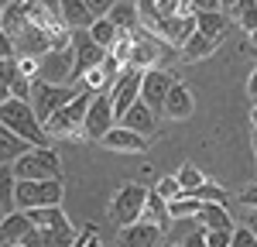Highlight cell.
Listing matches in <instances>:
<instances>
[{"label":"cell","instance_id":"obj_1","mask_svg":"<svg viewBox=\"0 0 257 247\" xmlns=\"http://www.w3.org/2000/svg\"><path fill=\"white\" fill-rule=\"evenodd\" d=\"M0 124L7 127V131H14L21 141H28L31 148H48V134H45V127L38 124L35 117V110H31V103L28 100H4L0 103Z\"/></svg>","mask_w":257,"mask_h":247},{"label":"cell","instance_id":"obj_2","mask_svg":"<svg viewBox=\"0 0 257 247\" xmlns=\"http://www.w3.org/2000/svg\"><path fill=\"white\" fill-rule=\"evenodd\" d=\"M89 100H93V93L86 89V93H76L72 100L65 103V106H59L48 120L41 124L45 127V134L55 141H82V120H86V106H89Z\"/></svg>","mask_w":257,"mask_h":247},{"label":"cell","instance_id":"obj_3","mask_svg":"<svg viewBox=\"0 0 257 247\" xmlns=\"http://www.w3.org/2000/svg\"><path fill=\"white\" fill-rule=\"evenodd\" d=\"M28 220L38 233L41 247H69L72 244V223L69 216L62 213V206H38V209H28Z\"/></svg>","mask_w":257,"mask_h":247},{"label":"cell","instance_id":"obj_4","mask_svg":"<svg viewBox=\"0 0 257 247\" xmlns=\"http://www.w3.org/2000/svg\"><path fill=\"white\" fill-rule=\"evenodd\" d=\"M62 179H18L14 182V206L38 209V206H62Z\"/></svg>","mask_w":257,"mask_h":247},{"label":"cell","instance_id":"obj_5","mask_svg":"<svg viewBox=\"0 0 257 247\" xmlns=\"http://www.w3.org/2000/svg\"><path fill=\"white\" fill-rule=\"evenodd\" d=\"M14 179H62V158L52 148H28L11 165Z\"/></svg>","mask_w":257,"mask_h":247},{"label":"cell","instance_id":"obj_6","mask_svg":"<svg viewBox=\"0 0 257 247\" xmlns=\"http://www.w3.org/2000/svg\"><path fill=\"white\" fill-rule=\"evenodd\" d=\"M76 96V89L72 86H62V82H45V79H31V96H28V103H31V110H35V117H38V124H45L59 106H65V103Z\"/></svg>","mask_w":257,"mask_h":247},{"label":"cell","instance_id":"obj_7","mask_svg":"<svg viewBox=\"0 0 257 247\" xmlns=\"http://www.w3.org/2000/svg\"><path fill=\"white\" fill-rule=\"evenodd\" d=\"M161 59H175L172 48L161 38H155L151 31L134 28V31H131V65H138V69H155Z\"/></svg>","mask_w":257,"mask_h":247},{"label":"cell","instance_id":"obj_8","mask_svg":"<svg viewBox=\"0 0 257 247\" xmlns=\"http://www.w3.org/2000/svg\"><path fill=\"white\" fill-rule=\"evenodd\" d=\"M144 199H148V189L138 185V182H127L113 196V203H110V220L117 226H127V223H134V220H141Z\"/></svg>","mask_w":257,"mask_h":247},{"label":"cell","instance_id":"obj_9","mask_svg":"<svg viewBox=\"0 0 257 247\" xmlns=\"http://www.w3.org/2000/svg\"><path fill=\"white\" fill-rule=\"evenodd\" d=\"M106 96H110V106H113V117L120 120V117L127 113V106L138 103V96H141V69L138 65H123L117 82L110 86Z\"/></svg>","mask_w":257,"mask_h":247},{"label":"cell","instance_id":"obj_10","mask_svg":"<svg viewBox=\"0 0 257 247\" xmlns=\"http://www.w3.org/2000/svg\"><path fill=\"white\" fill-rule=\"evenodd\" d=\"M113 124H117V117H113L110 96L106 93H93V100L86 106V120H82V138L86 141H99Z\"/></svg>","mask_w":257,"mask_h":247},{"label":"cell","instance_id":"obj_11","mask_svg":"<svg viewBox=\"0 0 257 247\" xmlns=\"http://www.w3.org/2000/svg\"><path fill=\"white\" fill-rule=\"evenodd\" d=\"M172 82L175 76L172 72H165V69H141V103H148L155 113H161V106H165V96H168V89H172Z\"/></svg>","mask_w":257,"mask_h":247},{"label":"cell","instance_id":"obj_12","mask_svg":"<svg viewBox=\"0 0 257 247\" xmlns=\"http://www.w3.org/2000/svg\"><path fill=\"white\" fill-rule=\"evenodd\" d=\"M72 52H76L72 79H82V72L96 69L99 62H103V55H106V48H99L96 41L86 35V28H76V31H72Z\"/></svg>","mask_w":257,"mask_h":247},{"label":"cell","instance_id":"obj_13","mask_svg":"<svg viewBox=\"0 0 257 247\" xmlns=\"http://www.w3.org/2000/svg\"><path fill=\"white\" fill-rule=\"evenodd\" d=\"M192 31H196V18L192 14H175V18H161L151 35L161 38L168 48H182L185 41L192 38Z\"/></svg>","mask_w":257,"mask_h":247},{"label":"cell","instance_id":"obj_14","mask_svg":"<svg viewBox=\"0 0 257 247\" xmlns=\"http://www.w3.org/2000/svg\"><path fill=\"white\" fill-rule=\"evenodd\" d=\"M72 65H76V52H72V45H65V48H52V52H45V59H41V76H38V79H45V82H65V79H72Z\"/></svg>","mask_w":257,"mask_h":247},{"label":"cell","instance_id":"obj_15","mask_svg":"<svg viewBox=\"0 0 257 247\" xmlns=\"http://www.w3.org/2000/svg\"><path fill=\"white\" fill-rule=\"evenodd\" d=\"M148 141H151V138H144V134L131 131V127H123V124H113V127L99 138L103 148H110V151H127V155H141V151H148Z\"/></svg>","mask_w":257,"mask_h":247},{"label":"cell","instance_id":"obj_16","mask_svg":"<svg viewBox=\"0 0 257 247\" xmlns=\"http://www.w3.org/2000/svg\"><path fill=\"white\" fill-rule=\"evenodd\" d=\"M192 110H196V96H192V89H189L185 82H172L161 113L172 117V120H185V117H192Z\"/></svg>","mask_w":257,"mask_h":247},{"label":"cell","instance_id":"obj_17","mask_svg":"<svg viewBox=\"0 0 257 247\" xmlns=\"http://www.w3.org/2000/svg\"><path fill=\"white\" fill-rule=\"evenodd\" d=\"M120 247H158L161 240V230L148 220H134V223L120 226Z\"/></svg>","mask_w":257,"mask_h":247},{"label":"cell","instance_id":"obj_18","mask_svg":"<svg viewBox=\"0 0 257 247\" xmlns=\"http://www.w3.org/2000/svg\"><path fill=\"white\" fill-rule=\"evenodd\" d=\"M117 124H123V127H131V131H138V134H144V138H151L155 131H158V113L148 106V103H131L127 106V113L120 117Z\"/></svg>","mask_w":257,"mask_h":247},{"label":"cell","instance_id":"obj_19","mask_svg":"<svg viewBox=\"0 0 257 247\" xmlns=\"http://www.w3.org/2000/svg\"><path fill=\"white\" fill-rule=\"evenodd\" d=\"M31 230H35V226H31V220H28L24 209L4 213V220H0V240H4V244H21Z\"/></svg>","mask_w":257,"mask_h":247},{"label":"cell","instance_id":"obj_20","mask_svg":"<svg viewBox=\"0 0 257 247\" xmlns=\"http://www.w3.org/2000/svg\"><path fill=\"white\" fill-rule=\"evenodd\" d=\"M59 21L76 31V28H89L96 21V14L86 7V0H59Z\"/></svg>","mask_w":257,"mask_h":247},{"label":"cell","instance_id":"obj_21","mask_svg":"<svg viewBox=\"0 0 257 247\" xmlns=\"http://www.w3.org/2000/svg\"><path fill=\"white\" fill-rule=\"evenodd\" d=\"M141 220H148V223H155L165 233L168 226H172V216H168V203L161 199L155 189H148V199H144V209H141Z\"/></svg>","mask_w":257,"mask_h":247},{"label":"cell","instance_id":"obj_22","mask_svg":"<svg viewBox=\"0 0 257 247\" xmlns=\"http://www.w3.org/2000/svg\"><path fill=\"white\" fill-rule=\"evenodd\" d=\"M192 220H199L202 230L233 226V223H230V213H226V206H223V203H199V209H196V216H192Z\"/></svg>","mask_w":257,"mask_h":247},{"label":"cell","instance_id":"obj_23","mask_svg":"<svg viewBox=\"0 0 257 247\" xmlns=\"http://www.w3.org/2000/svg\"><path fill=\"white\" fill-rule=\"evenodd\" d=\"M192 18H196V31H199V35H206V38H216V41H223L226 28H230V18H226L223 11H209V14H192Z\"/></svg>","mask_w":257,"mask_h":247},{"label":"cell","instance_id":"obj_24","mask_svg":"<svg viewBox=\"0 0 257 247\" xmlns=\"http://www.w3.org/2000/svg\"><path fill=\"white\" fill-rule=\"evenodd\" d=\"M216 38H206V35H199V31H192V38L185 41L182 48H178V59L182 62H196V59H206V55H213L216 52Z\"/></svg>","mask_w":257,"mask_h":247},{"label":"cell","instance_id":"obj_25","mask_svg":"<svg viewBox=\"0 0 257 247\" xmlns=\"http://www.w3.org/2000/svg\"><path fill=\"white\" fill-rule=\"evenodd\" d=\"M106 18L117 24L120 31H134V28H141V18H138V4L134 0H117L110 11H106Z\"/></svg>","mask_w":257,"mask_h":247},{"label":"cell","instance_id":"obj_26","mask_svg":"<svg viewBox=\"0 0 257 247\" xmlns=\"http://www.w3.org/2000/svg\"><path fill=\"white\" fill-rule=\"evenodd\" d=\"M31 144L28 141H21L14 131H7L4 124H0V165H7V162H14L18 155H24Z\"/></svg>","mask_w":257,"mask_h":247},{"label":"cell","instance_id":"obj_27","mask_svg":"<svg viewBox=\"0 0 257 247\" xmlns=\"http://www.w3.org/2000/svg\"><path fill=\"white\" fill-rule=\"evenodd\" d=\"M86 35H89V38L96 41L99 48H110V45L117 41L120 28H117V24H113V21H110V18H96V21H93V24H89V28H86Z\"/></svg>","mask_w":257,"mask_h":247},{"label":"cell","instance_id":"obj_28","mask_svg":"<svg viewBox=\"0 0 257 247\" xmlns=\"http://www.w3.org/2000/svg\"><path fill=\"white\" fill-rule=\"evenodd\" d=\"M230 18L237 21V28H243L247 35L257 28V0H237L230 7Z\"/></svg>","mask_w":257,"mask_h":247},{"label":"cell","instance_id":"obj_29","mask_svg":"<svg viewBox=\"0 0 257 247\" xmlns=\"http://www.w3.org/2000/svg\"><path fill=\"white\" fill-rule=\"evenodd\" d=\"M14 172H11V165H4L0 168V213H14L18 206H14Z\"/></svg>","mask_w":257,"mask_h":247},{"label":"cell","instance_id":"obj_30","mask_svg":"<svg viewBox=\"0 0 257 247\" xmlns=\"http://www.w3.org/2000/svg\"><path fill=\"white\" fill-rule=\"evenodd\" d=\"M196 209H199L196 196H175V199H168V216L172 220H192Z\"/></svg>","mask_w":257,"mask_h":247},{"label":"cell","instance_id":"obj_31","mask_svg":"<svg viewBox=\"0 0 257 247\" xmlns=\"http://www.w3.org/2000/svg\"><path fill=\"white\" fill-rule=\"evenodd\" d=\"M192 196H196L199 203H223L226 206V189L216 185V182H209V179H202V185L192 189Z\"/></svg>","mask_w":257,"mask_h":247},{"label":"cell","instance_id":"obj_32","mask_svg":"<svg viewBox=\"0 0 257 247\" xmlns=\"http://www.w3.org/2000/svg\"><path fill=\"white\" fill-rule=\"evenodd\" d=\"M175 179H178V185H182V196H192V189H196V185H202V179H206V175L199 172V165L185 162Z\"/></svg>","mask_w":257,"mask_h":247},{"label":"cell","instance_id":"obj_33","mask_svg":"<svg viewBox=\"0 0 257 247\" xmlns=\"http://www.w3.org/2000/svg\"><path fill=\"white\" fill-rule=\"evenodd\" d=\"M18 76V59H4L0 62V103L11 100V82Z\"/></svg>","mask_w":257,"mask_h":247},{"label":"cell","instance_id":"obj_34","mask_svg":"<svg viewBox=\"0 0 257 247\" xmlns=\"http://www.w3.org/2000/svg\"><path fill=\"white\" fill-rule=\"evenodd\" d=\"M106 52H110V55H113L120 65H131V31H120L117 41H113Z\"/></svg>","mask_w":257,"mask_h":247},{"label":"cell","instance_id":"obj_35","mask_svg":"<svg viewBox=\"0 0 257 247\" xmlns=\"http://www.w3.org/2000/svg\"><path fill=\"white\" fill-rule=\"evenodd\" d=\"M18 76H24V79H38L41 76V59L38 55H18Z\"/></svg>","mask_w":257,"mask_h":247},{"label":"cell","instance_id":"obj_36","mask_svg":"<svg viewBox=\"0 0 257 247\" xmlns=\"http://www.w3.org/2000/svg\"><path fill=\"white\" fill-rule=\"evenodd\" d=\"M155 192H158L161 199L168 203V199H175V196H182V185H178V179H175V175H165V179H161V182L155 185Z\"/></svg>","mask_w":257,"mask_h":247},{"label":"cell","instance_id":"obj_37","mask_svg":"<svg viewBox=\"0 0 257 247\" xmlns=\"http://www.w3.org/2000/svg\"><path fill=\"white\" fill-rule=\"evenodd\" d=\"M158 4V14L161 18H175V14H192L185 0H155Z\"/></svg>","mask_w":257,"mask_h":247},{"label":"cell","instance_id":"obj_38","mask_svg":"<svg viewBox=\"0 0 257 247\" xmlns=\"http://www.w3.org/2000/svg\"><path fill=\"white\" fill-rule=\"evenodd\" d=\"M233 237V226H219V230H206V247H226Z\"/></svg>","mask_w":257,"mask_h":247},{"label":"cell","instance_id":"obj_39","mask_svg":"<svg viewBox=\"0 0 257 247\" xmlns=\"http://www.w3.org/2000/svg\"><path fill=\"white\" fill-rule=\"evenodd\" d=\"M82 82H86V89L89 93H103L106 89V79H103V69H89V72H82Z\"/></svg>","mask_w":257,"mask_h":247},{"label":"cell","instance_id":"obj_40","mask_svg":"<svg viewBox=\"0 0 257 247\" xmlns=\"http://www.w3.org/2000/svg\"><path fill=\"white\" fill-rule=\"evenodd\" d=\"M254 244H257V237L247 230V226H233V237H230L226 247H254Z\"/></svg>","mask_w":257,"mask_h":247},{"label":"cell","instance_id":"obj_41","mask_svg":"<svg viewBox=\"0 0 257 247\" xmlns=\"http://www.w3.org/2000/svg\"><path fill=\"white\" fill-rule=\"evenodd\" d=\"M11 96H14V100H28V96H31V79L14 76V82H11Z\"/></svg>","mask_w":257,"mask_h":247},{"label":"cell","instance_id":"obj_42","mask_svg":"<svg viewBox=\"0 0 257 247\" xmlns=\"http://www.w3.org/2000/svg\"><path fill=\"white\" fill-rule=\"evenodd\" d=\"M192 14H209V11H223V0H189Z\"/></svg>","mask_w":257,"mask_h":247},{"label":"cell","instance_id":"obj_43","mask_svg":"<svg viewBox=\"0 0 257 247\" xmlns=\"http://www.w3.org/2000/svg\"><path fill=\"white\" fill-rule=\"evenodd\" d=\"M79 247H103V240H99V233H96V226H93V223H89L86 230H82Z\"/></svg>","mask_w":257,"mask_h":247},{"label":"cell","instance_id":"obj_44","mask_svg":"<svg viewBox=\"0 0 257 247\" xmlns=\"http://www.w3.org/2000/svg\"><path fill=\"white\" fill-rule=\"evenodd\" d=\"M113 4H117V0H86V7H89L96 18H106V11H110Z\"/></svg>","mask_w":257,"mask_h":247},{"label":"cell","instance_id":"obj_45","mask_svg":"<svg viewBox=\"0 0 257 247\" xmlns=\"http://www.w3.org/2000/svg\"><path fill=\"white\" fill-rule=\"evenodd\" d=\"M4 59H14V41L7 38V31L0 28V62Z\"/></svg>","mask_w":257,"mask_h":247},{"label":"cell","instance_id":"obj_46","mask_svg":"<svg viewBox=\"0 0 257 247\" xmlns=\"http://www.w3.org/2000/svg\"><path fill=\"white\" fill-rule=\"evenodd\" d=\"M182 247H206V230H202V226L192 230V233L185 237V244H182Z\"/></svg>","mask_w":257,"mask_h":247},{"label":"cell","instance_id":"obj_47","mask_svg":"<svg viewBox=\"0 0 257 247\" xmlns=\"http://www.w3.org/2000/svg\"><path fill=\"white\" fill-rule=\"evenodd\" d=\"M240 203L243 206H257V182H250L243 192H240Z\"/></svg>","mask_w":257,"mask_h":247},{"label":"cell","instance_id":"obj_48","mask_svg":"<svg viewBox=\"0 0 257 247\" xmlns=\"http://www.w3.org/2000/svg\"><path fill=\"white\" fill-rule=\"evenodd\" d=\"M247 209H250V213H247V230L257 237V206H247Z\"/></svg>","mask_w":257,"mask_h":247},{"label":"cell","instance_id":"obj_49","mask_svg":"<svg viewBox=\"0 0 257 247\" xmlns=\"http://www.w3.org/2000/svg\"><path fill=\"white\" fill-rule=\"evenodd\" d=\"M247 93H250V100L257 103V69L250 72V79H247Z\"/></svg>","mask_w":257,"mask_h":247},{"label":"cell","instance_id":"obj_50","mask_svg":"<svg viewBox=\"0 0 257 247\" xmlns=\"http://www.w3.org/2000/svg\"><path fill=\"white\" fill-rule=\"evenodd\" d=\"M250 120H254V134H257V103H254V110H250Z\"/></svg>","mask_w":257,"mask_h":247},{"label":"cell","instance_id":"obj_51","mask_svg":"<svg viewBox=\"0 0 257 247\" xmlns=\"http://www.w3.org/2000/svg\"><path fill=\"white\" fill-rule=\"evenodd\" d=\"M250 41H254V48H257V28H254V31H250Z\"/></svg>","mask_w":257,"mask_h":247},{"label":"cell","instance_id":"obj_52","mask_svg":"<svg viewBox=\"0 0 257 247\" xmlns=\"http://www.w3.org/2000/svg\"><path fill=\"white\" fill-rule=\"evenodd\" d=\"M233 4H237V0H223V7H233Z\"/></svg>","mask_w":257,"mask_h":247},{"label":"cell","instance_id":"obj_53","mask_svg":"<svg viewBox=\"0 0 257 247\" xmlns=\"http://www.w3.org/2000/svg\"><path fill=\"white\" fill-rule=\"evenodd\" d=\"M4 247H24V244H4Z\"/></svg>","mask_w":257,"mask_h":247},{"label":"cell","instance_id":"obj_54","mask_svg":"<svg viewBox=\"0 0 257 247\" xmlns=\"http://www.w3.org/2000/svg\"><path fill=\"white\" fill-rule=\"evenodd\" d=\"M0 4H4V7H7V4H14V0H0Z\"/></svg>","mask_w":257,"mask_h":247},{"label":"cell","instance_id":"obj_55","mask_svg":"<svg viewBox=\"0 0 257 247\" xmlns=\"http://www.w3.org/2000/svg\"><path fill=\"white\" fill-rule=\"evenodd\" d=\"M69 247H79V240H72V244H69Z\"/></svg>","mask_w":257,"mask_h":247},{"label":"cell","instance_id":"obj_56","mask_svg":"<svg viewBox=\"0 0 257 247\" xmlns=\"http://www.w3.org/2000/svg\"><path fill=\"white\" fill-rule=\"evenodd\" d=\"M0 14H4V4H0Z\"/></svg>","mask_w":257,"mask_h":247},{"label":"cell","instance_id":"obj_57","mask_svg":"<svg viewBox=\"0 0 257 247\" xmlns=\"http://www.w3.org/2000/svg\"><path fill=\"white\" fill-rule=\"evenodd\" d=\"M172 247H182V244H172Z\"/></svg>","mask_w":257,"mask_h":247},{"label":"cell","instance_id":"obj_58","mask_svg":"<svg viewBox=\"0 0 257 247\" xmlns=\"http://www.w3.org/2000/svg\"><path fill=\"white\" fill-rule=\"evenodd\" d=\"M0 220H4V213H0Z\"/></svg>","mask_w":257,"mask_h":247},{"label":"cell","instance_id":"obj_59","mask_svg":"<svg viewBox=\"0 0 257 247\" xmlns=\"http://www.w3.org/2000/svg\"><path fill=\"white\" fill-rule=\"evenodd\" d=\"M0 247H4V240H0Z\"/></svg>","mask_w":257,"mask_h":247},{"label":"cell","instance_id":"obj_60","mask_svg":"<svg viewBox=\"0 0 257 247\" xmlns=\"http://www.w3.org/2000/svg\"><path fill=\"white\" fill-rule=\"evenodd\" d=\"M254 247H257V244H254Z\"/></svg>","mask_w":257,"mask_h":247}]
</instances>
